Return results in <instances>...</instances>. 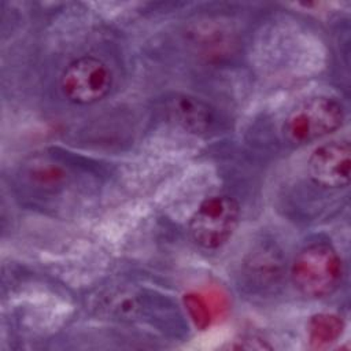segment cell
Instances as JSON below:
<instances>
[{
	"label": "cell",
	"instance_id": "cell-6",
	"mask_svg": "<svg viewBox=\"0 0 351 351\" xmlns=\"http://www.w3.org/2000/svg\"><path fill=\"white\" fill-rule=\"evenodd\" d=\"M166 108L177 123L191 132H206L215 121L214 111L207 103L188 95H174L169 97Z\"/></svg>",
	"mask_w": 351,
	"mask_h": 351
},
{
	"label": "cell",
	"instance_id": "cell-5",
	"mask_svg": "<svg viewBox=\"0 0 351 351\" xmlns=\"http://www.w3.org/2000/svg\"><path fill=\"white\" fill-rule=\"evenodd\" d=\"M351 148L348 141H330L313 151L308 159L310 178L325 188H343L350 182Z\"/></svg>",
	"mask_w": 351,
	"mask_h": 351
},
{
	"label": "cell",
	"instance_id": "cell-8",
	"mask_svg": "<svg viewBox=\"0 0 351 351\" xmlns=\"http://www.w3.org/2000/svg\"><path fill=\"white\" fill-rule=\"evenodd\" d=\"M184 302H185V306H186L189 315L193 319L195 325L200 329H204L210 322V314H208L206 303L196 295L185 296Z\"/></svg>",
	"mask_w": 351,
	"mask_h": 351
},
{
	"label": "cell",
	"instance_id": "cell-1",
	"mask_svg": "<svg viewBox=\"0 0 351 351\" xmlns=\"http://www.w3.org/2000/svg\"><path fill=\"white\" fill-rule=\"evenodd\" d=\"M343 277V265L336 250L326 243L304 247L293 259L291 278L293 285L308 298L333 293Z\"/></svg>",
	"mask_w": 351,
	"mask_h": 351
},
{
	"label": "cell",
	"instance_id": "cell-4",
	"mask_svg": "<svg viewBox=\"0 0 351 351\" xmlns=\"http://www.w3.org/2000/svg\"><path fill=\"white\" fill-rule=\"evenodd\" d=\"M112 85L108 66L99 58L81 56L70 62L60 75L63 96L80 106L93 104L106 97Z\"/></svg>",
	"mask_w": 351,
	"mask_h": 351
},
{
	"label": "cell",
	"instance_id": "cell-2",
	"mask_svg": "<svg viewBox=\"0 0 351 351\" xmlns=\"http://www.w3.org/2000/svg\"><path fill=\"white\" fill-rule=\"evenodd\" d=\"M344 121L341 103L329 96L302 101L287 117L284 133L292 143L304 144L337 130Z\"/></svg>",
	"mask_w": 351,
	"mask_h": 351
},
{
	"label": "cell",
	"instance_id": "cell-7",
	"mask_svg": "<svg viewBox=\"0 0 351 351\" xmlns=\"http://www.w3.org/2000/svg\"><path fill=\"white\" fill-rule=\"evenodd\" d=\"M344 324L343 319L333 314L313 315L308 322L310 341L313 346H324L340 337Z\"/></svg>",
	"mask_w": 351,
	"mask_h": 351
},
{
	"label": "cell",
	"instance_id": "cell-3",
	"mask_svg": "<svg viewBox=\"0 0 351 351\" xmlns=\"http://www.w3.org/2000/svg\"><path fill=\"white\" fill-rule=\"evenodd\" d=\"M240 218L239 203L226 195L207 197L189 221L192 240L204 250H217L234 233Z\"/></svg>",
	"mask_w": 351,
	"mask_h": 351
}]
</instances>
